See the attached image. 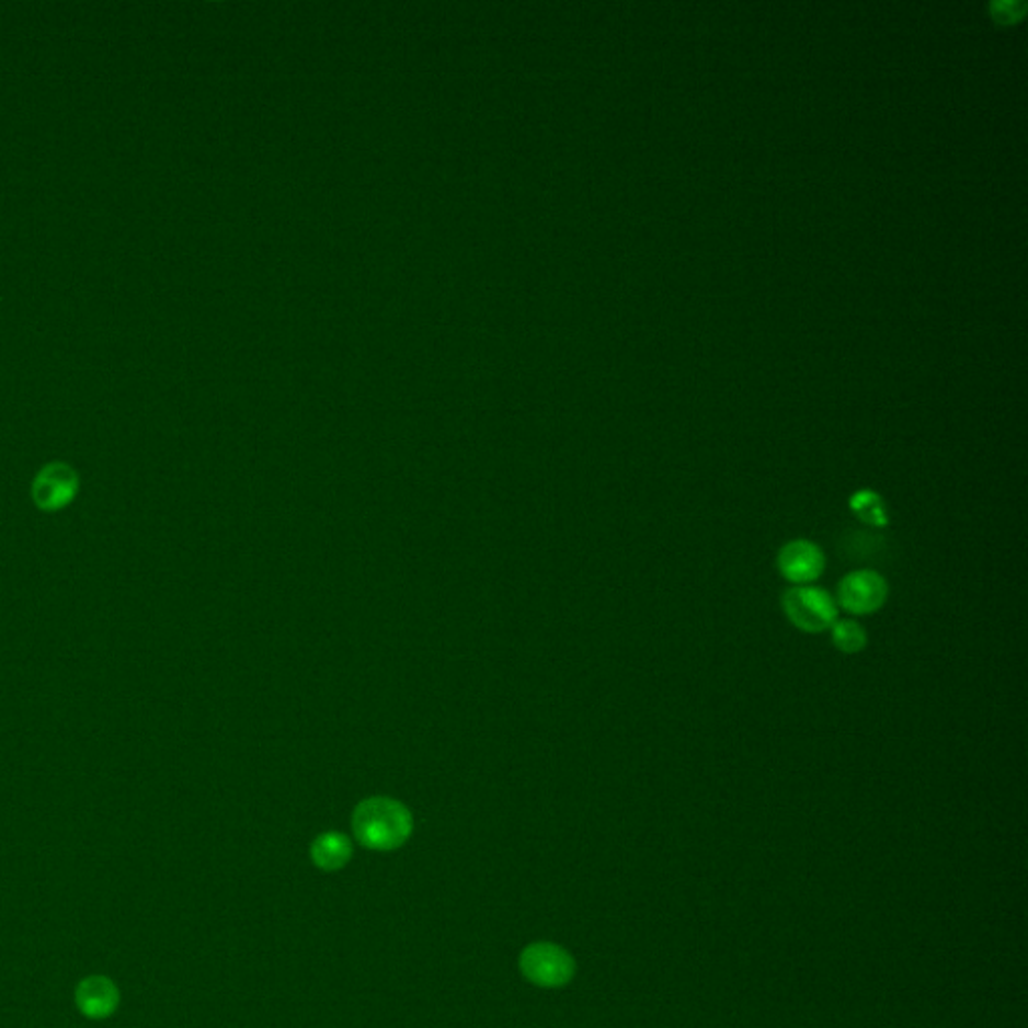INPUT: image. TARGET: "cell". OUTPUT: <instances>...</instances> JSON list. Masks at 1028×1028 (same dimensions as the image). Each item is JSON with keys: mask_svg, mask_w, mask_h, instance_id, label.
<instances>
[{"mask_svg": "<svg viewBox=\"0 0 1028 1028\" xmlns=\"http://www.w3.org/2000/svg\"><path fill=\"white\" fill-rule=\"evenodd\" d=\"M354 834L366 848H400L412 834V815L400 801L370 798L362 801L352 818Z\"/></svg>", "mask_w": 1028, "mask_h": 1028, "instance_id": "obj_1", "label": "cell"}, {"mask_svg": "<svg viewBox=\"0 0 1028 1028\" xmlns=\"http://www.w3.org/2000/svg\"><path fill=\"white\" fill-rule=\"evenodd\" d=\"M781 607L789 622L803 633H824L837 621L836 601L818 586H789L781 595Z\"/></svg>", "mask_w": 1028, "mask_h": 1028, "instance_id": "obj_2", "label": "cell"}, {"mask_svg": "<svg viewBox=\"0 0 1028 1028\" xmlns=\"http://www.w3.org/2000/svg\"><path fill=\"white\" fill-rule=\"evenodd\" d=\"M521 972L526 981L542 989H561L573 981L574 958L552 943H535L526 946L521 955Z\"/></svg>", "mask_w": 1028, "mask_h": 1028, "instance_id": "obj_3", "label": "cell"}, {"mask_svg": "<svg viewBox=\"0 0 1028 1028\" xmlns=\"http://www.w3.org/2000/svg\"><path fill=\"white\" fill-rule=\"evenodd\" d=\"M888 581L872 569L846 574L837 586V603L852 615H872L884 607Z\"/></svg>", "mask_w": 1028, "mask_h": 1028, "instance_id": "obj_4", "label": "cell"}, {"mask_svg": "<svg viewBox=\"0 0 1028 1028\" xmlns=\"http://www.w3.org/2000/svg\"><path fill=\"white\" fill-rule=\"evenodd\" d=\"M777 569L793 585H810L825 569L824 550L812 540L796 538L777 552Z\"/></svg>", "mask_w": 1028, "mask_h": 1028, "instance_id": "obj_5", "label": "cell"}, {"mask_svg": "<svg viewBox=\"0 0 1028 1028\" xmlns=\"http://www.w3.org/2000/svg\"><path fill=\"white\" fill-rule=\"evenodd\" d=\"M75 472L67 465H50L36 479V499H45L43 503L57 506L75 492Z\"/></svg>", "mask_w": 1028, "mask_h": 1028, "instance_id": "obj_6", "label": "cell"}, {"mask_svg": "<svg viewBox=\"0 0 1028 1028\" xmlns=\"http://www.w3.org/2000/svg\"><path fill=\"white\" fill-rule=\"evenodd\" d=\"M350 858H352V844L346 836L338 832L322 834L311 844V860L323 872L340 870L342 866H346Z\"/></svg>", "mask_w": 1028, "mask_h": 1028, "instance_id": "obj_7", "label": "cell"}, {"mask_svg": "<svg viewBox=\"0 0 1028 1028\" xmlns=\"http://www.w3.org/2000/svg\"><path fill=\"white\" fill-rule=\"evenodd\" d=\"M117 1005V989L107 979H89L79 986V1006L89 1017H105Z\"/></svg>", "mask_w": 1028, "mask_h": 1028, "instance_id": "obj_8", "label": "cell"}, {"mask_svg": "<svg viewBox=\"0 0 1028 1028\" xmlns=\"http://www.w3.org/2000/svg\"><path fill=\"white\" fill-rule=\"evenodd\" d=\"M849 511L856 514L860 523L873 528H884L890 523L884 499L870 489H861L849 496Z\"/></svg>", "mask_w": 1028, "mask_h": 1028, "instance_id": "obj_9", "label": "cell"}, {"mask_svg": "<svg viewBox=\"0 0 1028 1028\" xmlns=\"http://www.w3.org/2000/svg\"><path fill=\"white\" fill-rule=\"evenodd\" d=\"M884 538L882 535H873V533L852 530L842 540V552L848 561H876V559H880L882 552H886Z\"/></svg>", "mask_w": 1028, "mask_h": 1028, "instance_id": "obj_10", "label": "cell"}, {"mask_svg": "<svg viewBox=\"0 0 1028 1028\" xmlns=\"http://www.w3.org/2000/svg\"><path fill=\"white\" fill-rule=\"evenodd\" d=\"M832 643L846 655H856L868 646V633L860 622L842 619L832 625Z\"/></svg>", "mask_w": 1028, "mask_h": 1028, "instance_id": "obj_11", "label": "cell"}]
</instances>
